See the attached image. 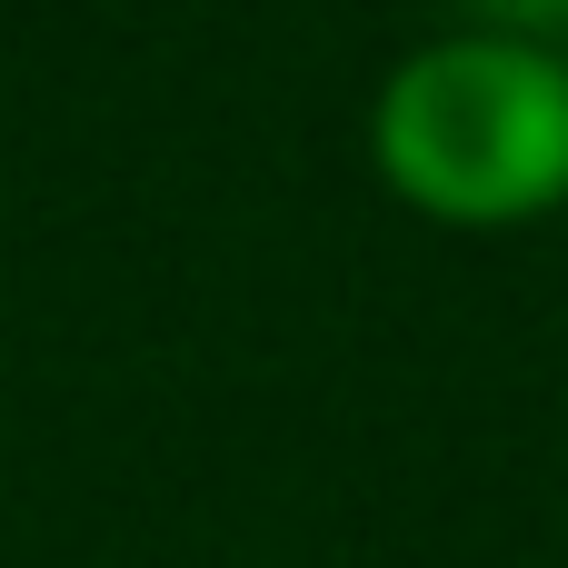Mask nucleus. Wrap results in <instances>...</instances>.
Instances as JSON below:
<instances>
[{
    "mask_svg": "<svg viewBox=\"0 0 568 568\" xmlns=\"http://www.w3.org/2000/svg\"><path fill=\"white\" fill-rule=\"evenodd\" d=\"M459 10H479V40H519V50L568 40V0H459Z\"/></svg>",
    "mask_w": 568,
    "mask_h": 568,
    "instance_id": "nucleus-2",
    "label": "nucleus"
},
{
    "mask_svg": "<svg viewBox=\"0 0 568 568\" xmlns=\"http://www.w3.org/2000/svg\"><path fill=\"white\" fill-rule=\"evenodd\" d=\"M389 190L459 230H509L568 200V70L519 40H439L369 110Z\"/></svg>",
    "mask_w": 568,
    "mask_h": 568,
    "instance_id": "nucleus-1",
    "label": "nucleus"
}]
</instances>
